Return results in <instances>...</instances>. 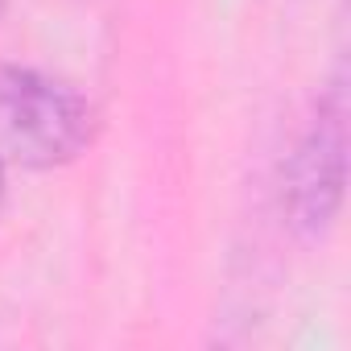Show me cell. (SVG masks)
Here are the masks:
<instances>
[{"label": "cell", "mask_w": 351, "mask_h": 351, "mask_svg": "<svg viewBox=\"0 0 351 351\" xmlns=\"http://www.w3.org/2000/svg\"><path fill=\"white\" fill-rule=\"evenodd\" d=\"M95 136V108L62 79L0 66V165L54 169Z\"/></svg>", "instance_id": "1"}, {"label": "cell", "mask_w": 351, "mask_h": 351, "mask_svg": "<svg viewBox=\"0 0 351 351\" xmlns=\"http://www.w3.org/2000/svg\"><path fill=\"white\" fill-rule=\"evenodd\" d=\"M347 182V79L343 71L318 99V112L298 141L285 173V207L289 223L306 240H322L339 215Z\"/></svg>", "instance_id": "2"}, {"label": "cell", "mask_w": 351, "mask_h": 351, "mask_svg": "<svg viewBox=\"0 0 351 351\" xmlns=\"http://www.w3.org/2000/svg\"><path fill=\"white\" fill-rule=\"evenodd\" d=\"M0 169H5V165H0ZM0 203H5V182H0Z\"/></svg>", "instance_id": "3"}, {"label": "cell", "mask_w": 351, "mask_h": 351, "mask_svg": "<svg viewBox=\"0 0 351 351\" xmlns=\"http://www.w3.org/2000/svg\"><path fill=\"white\" fill-rule=\"evenodd\" d=\"M5 5H9V0H0V13H5Z\"/></svg>", "instance_id": "4"}]
</instances>
